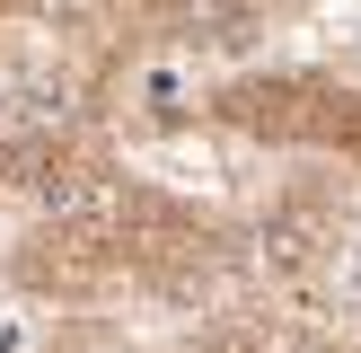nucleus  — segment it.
Returning a JSON list of instances; mask_svg holds the SVG:
<instances>
[{
	"instance_id": "1",
	"label": "nucleus",
	"mask_w": 361,
	"mask_h": 353,
	"mask_svg": "<svg viewBox=\"0 0 361 353\" xmlns=\"http://www.w3.org/2000/svg\"><path fill=\"white\" fill-rule=\"evenodd\" d=\"M212 256H221V229L203 212L106 176L88 203L53 212L18 247V282L44 300H106V292H141V282H194Z\"/></svg>"
},
{
	"instance_id": "2",
	"label": "nucleus",
	"mask_w": 361,
	"mask_h": 353,
	"mask_svg": "<svg viewBox=\"0 0 361 353\" xmlns=\"http://www.w3.org/2000/svg\"><path fill=\"white\" fill-rule=\"evenodd\" d=\"M212 124L361 168V80H335V71H247V80L212 88Z\"/></svg>"
},
{
	"instance_id": "3",
	"label": "nucleus",
	"mask_w": 361,
	"mask_h": 353,
	"mask_svg": "<svg viewBox=\"0 0 361 353\" xmlns=\"http://www.w3.org/2000/svg\"><path fill=\"white\" fill-rule=\"evenodd\" d=\"M141 9H194V0H141Z\"/></svg>"
}]
</instances>
